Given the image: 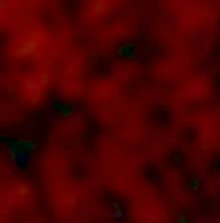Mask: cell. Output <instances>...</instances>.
Returning a JSON list of instances; mask_svg holds the SVG:
<instances>
[{
  "label": "cell",
  "instance_id": "cell-1",
  "mask_svg": "<svg viewBox=\"0 0 220 223\" xmlns=\"http://www.w3.org/2000/svg\"><path fill=\"white\" fill-rule=\"evenodd\" d=\"M38 46H39L38 41L35 39H30L28 41L24 42L22 45H20L17 50H16L15 54H16V56L19 58L32 56L37 52Z\"/></svg>",
  "mask_w": 220,
  "mask_h": 223
},
{
  "label": "cell",
  "instance_id": "cell-2",
  "mask_svg": "<svg viewBox=\"0 0 220 223\" xmlns=\"http://www.w3.org/2000/svg\"><path fill=\"white\" fill-rule=\"evenodd\" d=\"M106 7H107V4L104 1H97L93 4L92 10L94 13H102Z\"/></svg>",
  "mask_w": 220,
  "mask_h": 223
},
{
  "label": "cell",
  "instance_id": "cell-3",
  "mask_svg": "<svg viewBox=\"0 0 220 223\" xmlns=\"http://www.w3.org/2000/svg\"><path fill=\"white\" fill-rule=\"evenodd\" d=\"M18 192H19L20 194L26 195V194L29 193V188H28V187H26V186H20L19 188H18Z\"/></svg>",
  "mask_w": 220,
  "mask_h": 223
},
{
  "label": "cell",
  "instance_id": "cell-4",
  "mask_svg": "<svg viewBox=\"0 0 220 223\" xmlns=\"http://www.w3.org/2000/svg\"><path fill=\"white\" fill-rule=\"evenodd\" d=\"M48 80H49V75H48L46 73L42 74V75H41V83L43 85H45V84H47Z\"/></svg>",
  "mask_w": 220,
  "mask_h": 223
}]
</instances>
